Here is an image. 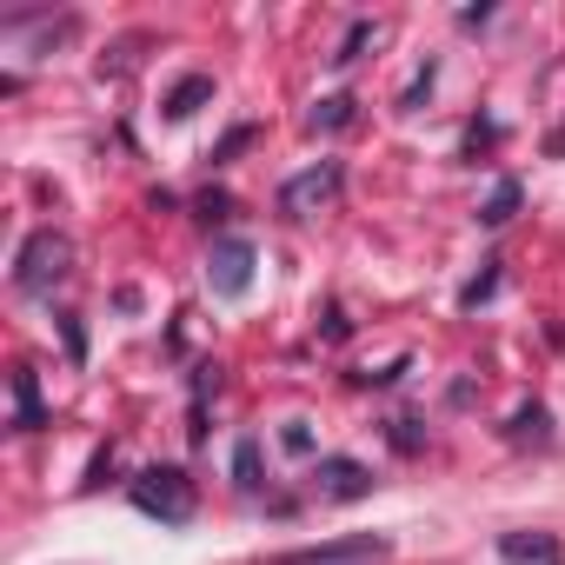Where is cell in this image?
Returning a JSON list of instances; mask_svg holds the SVG:
<instances>
[{"instance_id": "cell-1", "label": "cell", "mask_w": 565, "mask_h": 565, "mask_svg": "<svg viewBox=\"0 0 565 565\" xmlns=\"http://www.w3.org/2000/svg\"><path fill=\"white\" fill-rule=\"evenodd\" d=\"M134 505L153 512V519H167V525H186L193 519V486H186L180 466H153V472L134 479Z\"/></svg>"}, {"instance_id": "cell-2", "label": "cell", "mask_w": 565, "mask_h": 565, "mask_svg": "<svg viewBox=\"0 0 565 565\" xmlns=\"http://www.w3.org/2000/svg\"><path fill=\"white\" fill-rule=\"evenodd\" d=\"M67 259H74V246H67L54 226H41V233L21 246V259H14V287H21V294H47L54 279L67 273Z\"/></svg>"}, {"instance_id": "cell-3", "label": "cell", "mask_w": 565, "mask_h": 565, "mask_svg": "<svg viewBox=\"0 0 565 565\" xmlns=\"http://www.w3.org/2000/svg\"><path fill=\"white\" fill-rule=\"evenodd\" d=\"M340 186H347L340 160H320V167H307V173H294L287 186H279V206H287L294 220H307V213L333 206V200H340Z\"/></svg>"}, {"instance_id": "cell-4", "label": "cell", "mask_w": 565, "mask_h": 565, "mask_svg": "<svg viewBox=\"0 0 565 565\" xmlns=\"http://www.w3.org/2000/svg\"><path fill=\"white\" fill-rule=\"evenodd\" d=\"M386 558H393V539H380V532H353V539H333V545L287 552L279 565H386Z\"/></svg>"}, {"instance_id": "cell-5", "label": "cell", "mask_w": 565, "mask_h": 565, "mask_svg": "<svg viewBox=\"0 0 565 565\" xmlns=\"http://www.w3.org/2000/svg\"><path fill=\"white\" fill-rule=\"evenodd\" d=\"M206 279H213V294L239 300V294L253 287V246H246V239H220L213 259H206Z\"/></svg>"}, {"instance_id": "cell-6", "label": "cell", "mask_w": 565, "mask_h": 565, "mask_svg": "<svg viewBox=\"0 0 565 565\" xmlns=\"http://www.w3.org/2000/svg\"><path fill=\"white\" fill-rule=\"evenodd\" d=\"M313 479H320L327 499H366V492H373V472H366L360 459H320Z\"/></svg>"}, {"instance_id": "cell-7", "label": "cell", "mask_w": 565, "mask_h": 565, "mask_svg": "<svg viewBox=\"0 0 565 565\" xmlns=\"http://www.w3.org/2000/svg\"><path fill=\"white\" fill-rule=\"evenodd\" d=\"M499 558L505 565H565V552H558V539H545V532H505L499 539Z\"/></svg>"}, {"instance_id": "cell-8", "label": "cell", "mask_w": 565, "mask_h": 565, "mask_svg": "<svg viewBox=\"0 0 565 565\" xmlns=\"http://www.w3.org/2000/svg\"><path fill=\"white\" fill-rule=\"evenodd\" d=\"M200 100H213V81H206V74H193V81H180V87L167 94V114H173V120H186V114H193Z\"/></svg>"}, {"instance_id": "cell-9", "label": "cell", "mask_w": 565, "mask_h": 565, "mask_svg": "<svg viewBox=\"0 0 565 565\" xmlns=\"http://www.w3.org/2000/svg\"><path fill=\"white\" fill-rule=\"evenodd\" d=\"M512 206H519V180H499V186H492V200L479 206V220H486V226H505V220H512Z\"/></svg>"}, {"instance_id": "cell-10", "label": "cell", "mask_w": 565, "mask_h": 565, "mask_svg": "<svg viewBox=\"0 0 565 565\" xmlns=\"http://www.w3.org/2000/svg\"><path fill=\"white\" fill-rule=\"evenodd\" d=\"M14 406H21V433H34L41 426V393H34V373L28 366L14 373Z\"/></svg>"}, {"instance_id": "cell-11", "label": "cell", "mask_w": 565, "mask_h": 565, "mask_svg": "<svg viewBox=\"0 0 565 565\" xmlns=\"http://www.w3.org/2000/svg\"><path fill=\"white\" fill-rule=\"evenodd\" d=\"M347 120H353V100H347V94H333V100H320V107L307 114V127H313V134H320V127L333 134V127H347Z\"/></svg>"}, {"instance_id": "cell-12", "label": "cell", "mask_w": 565, "mask_h": 565, "mask_svg": "<svg viewBox=\"0 0 565 565\" xmlns=\"http://www.w3.org/2000/svg\"><path fill=\"white\" fill-rule=\"evenodd\" d=\"M366 41H373V21H360V28L340 41V54H333V61H340V67H347V61H360V47H366Z\"/></svg>"}]
</instances>
